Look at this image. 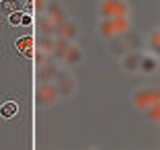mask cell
Masks as SVG:
<instances>
[{
    "instance_id": "7c38bea8",
    "label": "cell",
    "mask_w": 160,
    "mask_h": 150,
    "mask_svg": "<svg viewBox=\"0 0 160 150\" xmlns=\"http://www.w3.org/2000/svg\"><path fill=\"white\" fill-rule=\"evenodd\" d=\"M53 76H56V72H53L52 66H45V64H43L41 68L37 70V78H39V82H49V80H53Z\"/></svg>"
},
{
    "instance_id": "4fadbf2b",
    "label": "cell",
    "mask_w": 160,
    "mask_h": 150,
    "mask_svg": "<svg viewBox=\"0 0 160 150\" xmlns=\"http://www.w3.org/2000/svg\"><path fill=\"white\" fill-rule=\"evenodd\" d=\"M142 72H146V74H150V72H154L156 68V60L154 58H140V66H138Z\"/></svg>"
},
{
    "instance_id": "7402d4cb",
    "label": "cell",
    "mask_w": 160,
    "mask_h": 150,
    "mask_svg": "<svg viewBox=\"0 0 160 150\" xmlns=\"http://www.w3.org/2000/svg\"><path fill=\"white\" fill-rule=\"evenodd\" d=\"M33 10H35V0H27V4L23 6V13H29V14H31Z\"/></svg>"
},
{
    "instance_id": "9a60e30c",
    "label": "cell",
    "mask_w": 160,
    "mask_h": 150,
    "mask_svg": "<svg viewBox=\"0 0 160 150\" xmlns=\"http://www.w3.org/2000/svg\"><path fill=\"white\" fill-rule=\"evenodd\" d=\"M39 47H41L43 54H52V49H53L52 35H41V37H39Z\"/></svg>"
},
{
    "instance_id": "8992f818",
    "label": "cell",
    "mask_w": 160,
    "mask_h": 150,
    "mask_svg": "<svg viewBox=\"0 0 160 150\" xmlns=\"http://www.w3.org/2000/svg\"><path fill=\"white\" fill-rule=\"evenodd\" d=\"M47 19L52 21L53 25L62 23V21H66V13H64V8H62L58 2H49L47 4Z\"/></svg>"
},
{
    "instance_id": "6da1fadb",
    "label": "cell",
    "mask_w": 160,
    "mask_h": 150,
    "mask_svg": "<svg viewBox=\"0 0 160 150\" xmlns=\"http://www.w3.org/2000/svg\"><path fill=\"white\" fill-rule=\"evenodd\" d=\"M129 29V23H127V17H113V19H103L99 23V33L101 37L105 39H113L121 33H125Z\"/></svg>"
},
{
    "instance_id": "e0dca14e",
    "label": "cell",
    "mask_w": 160,
    "mask_h": 150,
    "mask_svg": "<svg viewBox=\"0 0 160 150\" xmlns=\"http://www.w3.org/2000/svg\"><path fill=\"white\" fill-rule=\"evenodd\" d=\"M39 27H41L43 35H53V29H56V25L47 19V17H43V19H39Z\"/></svg>"
},
{
    "instance_id": "ac0fdd59",
    "label": "cell",
    "mask_w": 160,
    "mask_h": 150,
    "mask_svg": "<svg viewBox=\"0 0 160 150\" xmlns=\"http://www.w3.org/2000/svg\"><path fill=\"white\" fill-rule=\"evenodd\" d=\"M21 17H23V10H14V13L8 14V23L12 25V27H19L21 25Z\"/></svg>"
},
{
    "instance_id": "5bb4252c",
    "label": "cell",
    "mask_w": 160,
    "mask_h": 150,
    "mask_svg": "<svg viewBox=\"0 0 160 150\" xmlns=\"http://www.w3.org/2000/svg\"><path fill=\"white\" fill-rule=\"evenodd\" d=\"M138 66H140V58H138V54H129V56L123 60V68L125 70H138Z\"/></svg>"
},
{
    "instance_id": "277c9868",
    "label": "cell",
    "mask_w": 160,
    "mask_h": 150,
    "mask_svg": "<svg viewBox=\"0 0 160 150\" xmlns=\"http://www.w3.org/2000/svg\"><path fill=\"white\" fill-rule=\"evenodd\" d=\"M58 95L60 93H58L56 85H52V82H43V85L37 89V101H39V105H43V107H49V105L56 103Z\"/></svg>"
},
{
    "instance_id": "2e32d148",
    "label": "cell",
    "mask_w": 160,
    "mask_h": 150,
    "mask_svg": "<svg viewBox=\"0 0 160 150\" xmlns=\"http://www.w3.org/2000/svg\"><path fill=\"white\" fill-rule=\"evenodd\" d=\"M31 45H35V39L31 37V35H25V37H19L17 41H14V47L19 49V54L23 52L25 47H31Z\"/></svg>"
},
{
    "instance_id": "44dd1931",
    "label": "cell",
    "mask_w": 160,
    "mask_h": 150,
    "mask_svg": "<svg viewBox=\"0 0 160 150\" xmlns=\"http://www.w3.org/2000/svg\"><path fill=\"white\" fill-rule=\"evenodd\" d=\"M150 117L154 119V122H158V119H160V111H158V105H152V107H150Z\"/></svg>"
},
{
    "instance_id": "ba28073f",
    "label": "cell",
    "mask_w": 160,
    "mask_h": 150,
    "mask_svg": "<svg viewBox=\"0 0 160 150\" xmlns=\"http://www.w3.org/2000/svg\"><path fill=\"white\" fill-rule=\"evenodd\" d=\"M14 10H23L21 0H0V14H6L8 17Z\"/></svg>"
},
{
    "instance_id": "9c48e42d",
    "label": "cell",
    "mask_w": 160,
    "mask_h": 150,
    "mask_svg": "<svg viewBox=\"0 0 160 150\" xmlns=\"http://www.w3.org/2000/svg\"><path fill=\"white\" fill-rule=\"evenodd\" d=\"M68 47H70V41H66V39H60L58 37V41H53V49L52 54L56 56V60H64V56H66Z\"/></svg>"
},
{
    "instance_id": "cb8c5ba5",
    "label": "cell",
    "mask_w": 160,
    "mask_h": 150,
    "mask_svg": "<svg viewBox=\"0 0 160 150\" xmlns=\"http://www.w3.org/2000/svg\"><path fill=\"white\" fill-rule=\"evenodd\" d=\"M152 47H154V52H158V31H154V37H152Z\"/></svg>"
},
{
    "instance_id": "5b68a950",
    "label": "cell",
    "mask_w": 160,
    "mask_h": 150,
    "mask_svg": "<svg viewBox=\"0 0 160 150\" xmlns=\"http://www.w3.org/2000/svg\"><path fill=\"white\" fill-rule=\"evenodd\" d=\"M53 35H58L60 39L70 41V39H74L76 35H78V27H76V23H72V21H62V23L56 25Z\"/></svg>"
},
{
    "instance_id": "52a82bcc",
    "label": "cell",
    "mask_w": 160,
    "mask_h": 150,
    "mask_svg": "<svg viewBox=\"0 0 160 150\" xmlns=\"http://www.w3.org/2000/svg\"><path fill=\"white\" fill-rule=\"evenodd\" d=\"M53 80H56V89H58V93H64V95H70L72 91H74V82H72V78L68 74H58V76H53Z\"/></svg>"
},
{
    "instance_id": "30bf717a",
    "label": "cell",
    "mask_w": 160,
    "mask_h": 150,
    "mask_svg": "<svg viewBox=\"0 0 160 150\" xmlns=\"http://www.w3.org/2000/svg\"><path fill=\"white\" fill-rule=\"evenodd\" d=\"M17 111H19V105L14 103V101H6V103L0 105V117H4V119L14 117Z\"/></svg>"
},
{
    "instance_id": "8fae6325",
    "label": "cell",
    "mask_w": 160,
    "mask_h": 150,
    "mask_svg": "<svg viewBox=\"0 0 160 150\" xmlns=\"http://www.w3.org/2000/svg\"><path fill=\"white\" fill-rule=\"evenodd\" d=\"M64 60H66L68 64H78V62L82 60V52H80V47H76V45H72V43H70V47H68Z\"/></svg>"
},
{
    "instance_id": "d6986e66",
    "label": "cell",
    "mask_w": 160,
    "mask_h": 150,
    "mask_svg": "<svg viewBox=\"0 0 160 150\" xmlns=\"http://www.w3.org/2000/svg\"><path fill=\"white\" fill-rule=\"evenodd\" d=\"M21 25H23V27H31V25H33V17H31L29 13H23V17H21Z\"/></svg>"
},
{
    "instance_id": "603a6c76",
    "label": "cell",
    "mask_w": 160,
    "mask_h": 150,
    "mask_svg": "<svg viewBox=\"0 0 160 150\" xmlns=\"http://www.w3.org/2000/svg\"><path fill=\"white\" fill-rule=\"evenodd\" d=\"M33 60L37 62L39 66H43V64H45V54H43V52H41V54H35V56H33Z\"/></svg>"
},
{
    "instance_id": "7a4b0ae2",
    "label": "cell",
    "mask_w": 160,
    "mask_h": 150,
    "mask_svg": "<svg viewBox=\"0 0 160 150\" xmlns=\"http://www.w3.org/2000/svg\"><path fill=\"white\" fill-rule=\"evenodd\" d=\"M103 19H113V17H127V4L125 0H103L99 6Z\"/></svg>"
},
{
    "instance_id": "3957f363",
    "label": "cell",
    "mask_w": 160,
    "mask_h": 150,
    "mask_svg": "<svg viewBox=\"0 0 160 150\" xmlns=\"http://www.w3.org/2000/svg\"><path fill=\"white\" fill-rule=\"evenodd\" d=\"M133 105L138 109H146V107H152V105H158V91L156 89L138 91L133 95Z\"/></svg>"
},
{
    "instance_id": "ffe728a7",
    "label": "cell",
    "mask_w": 160,
    "mask_h": 150,
    "mask_svg": "<svg viewBox=\"0 0 160 150\" xmlns=\"http://www.w3.org/2000/svg\"><path fill=\"white\" fill-rule=\"evenodd\" d=\"M21 56H23V58H27V60H33V56H35L33 45H31V47H25L23 52H21Z\"/></svg>"
}]
</instances>
